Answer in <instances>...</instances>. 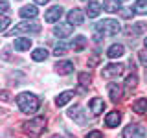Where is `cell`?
Listing matches in <instances>:
<instances>
[{
    "mask_svg": "<svg viewBox=\"0 0 147 138\" xmlns=\"http://www.w3.org/2000/svg\"><path fill=\"white\" fill-rule=\"evenodd\" d=\"M145 135H147V129L144 125H140V123H131V125H127L123 129L121 138H145Z\"/></svg>",
    "mask_w": 147,
    "mask_h": 138,
    "instance_id": "cell-5",
    "label": "cell"
},
{
    "mask_svg": "<svg viewBox=\"0 0 147 138\" xmlns=\"http://www.w3.org/2000/svg\"><path fill=\"white\" fill-rule=\"evenodd\" d=\"M144 44H145V48H147V37H145V39H144Z\"/></svg>",
    "mask_w": 147,
    "mask_h": 138,
    "instance_id": "cell-38",
    "label": "cell"
},
{
    "mask_svg": "<svg viewBox=\"0 0 147 138\" xmlns=\"http://www.w3.org/2000/svg\"><path fill=\"white\" fill-rule=\"evenodd\" d=\"M121 74H123V64L121 63H110L101 70V76H103L105 79H114V77L121 76Z\"/></svg>",
    "mask_w": 147,
    "mask_h": 138,
    "instance_id": "cell-7",
    "label": "cell"
},
{
    "mask_svg": "<svg viewBox=\"0 0 147 138\" xmlns=\"http://www.w3.org/2000/svg\"><path fill=\"white\" fill-rule=\"evenodd\" d=\"M74 96H76V92H74V90H64V92H61V94L55 98V105H57V107H64V105H66Z\"/></svg>",
    "mask_w": 147,
    "mask_h": 138,
    "instance_id": "cell-15",
    "label": "cell"
},
{
    "mask_svg": "<svg viewBox=\"0 0 147 138\" xmlns=\"http://www.w3.org/2000/svg\"><path fill=\"white\" fill-rule=\"evenodd\" d=\"M17 105L20 109V112L24 114H35L40 107V99L37 94H31V92H20L17 96Z\"/></svg>",
    "mask_w": 147,
    "mask_h": 138,
    "instance_id": "cell-1",
    "label": "cell"
},
{
    "mask_svg": "<svg viewBox=\"0 0 147 138\" xmlns=\"http://www.w3.org/2000/svg\"><path fill=\"white\" fill-rule=\"evenodd\" d=\"M61 17H63V6H52V7L48 9V11L44 13V20H46V22H50V24L57 22Z\"/></svg>",
    "mask_w": 147,
    "mask_h": 138,
    "instance_id": "cell-9",
    "label": "cell"
},
{
    "mask_svg": "<svg viewBox=\"0 0 147 138\" xmlns=\"http://www.w3.org/2000/svg\"><path fill=\"white\" fill-rule=\"evenodd\" d=\"M0 31H2V33H6V30H7V26L11 24V18H9L7 15H2V18H0Z\"/></svg>",
    "mask_w": 147,
    "mask_h": 138,
    "instance_id": "cell-30",
    "label": "cell"
},
{
    "mask_svg": "<svg viewBox=\"0 0 147 138\" xmlns=\"http://www.w3.org/2000/svg\"><path fill=\"white\" fill-rule=\"evenodd\" d=\"M86 138H103V133H99V131H90L88 135H86Z\"/></svg>",
    "mask_w": 147,
    "mask_h": 138,
    "instance_id": "cell-32",
    "label": "cell"
},
{
    "mask_svg": "<svg viewBox=\"0 0 147 138\" xmlns=\"http://www.w3.org/2000/svg\"><path fill=\"white\" fill-rule=\"evenodd\" d=\"M109 96H110V101H112V103H118V101L121 99V96H123L121 87H118L116 83H110L109 85Z\"/></svg>",
    "mask_w": 147,
    "mask_h": 138,
    "instance_id": "cell-14",
    "label": "cell"
},
{
    "mask_svg": "<svg viewBox=\"0 0 147 138\" xmlns=\"http://www.w3.org/2000/svg\"><path fill=\"white\" fill-rule=\"evenodd\" d=\"M134 13L136 15H147V0H136Z\"/></svg>",
    "mask_w": 147,
    "mask_h": 138,
    "instance_id": "cell-27",
    "label": "cell"
},
{
    "mask_svg": "<svg viewBox=\"0 0 147 138\" xmlns=\"http://www.w3.org/2000/svg\"><path fill=\"white\" fill-rule=\"evenodd\" d=\"M123 53H125V46L123 44H112L107 50V57L109 59H118V57H121Z\"/></svg>",
    "mask_w": 147,
    "mask_h": 138,
    "instance_id": "cell-16",
    "label": "cell"
},
{
    "mask_svg": "<svg viewBox=\"0 0 147 138\" xmlns=\"http://www.w3.org/2000/svg\"><path fill=\"white\" fill-rule=\"evenodd\" d=\"M138 59H140V63L147 68V52H145V50H142V52L138 53Z\"/></svg>",
    "mask_w": 147,
    "mask_h": 138,
    "instance_id": "cell-31",
    "label": "cell"
},
{
    "mask_svg": "<svg viewBox=\"0 0 147 138\" xmlns=\"http://www.w3.org/2000/svg\"><path fill=\"white\" fill-rule=\"evenodd\" d=\"M88 109H90V114H92V116H99V114H103V110H105V101H103V98H92L90 103H88Z\"/></svg>",
    "mask_w": 147,
    "mask_h": 138,
    "instance_id": "cell-10",
    "label": "cell"
},
{
    "mask_svg": "<svg viewBox=\"0 0 147 138\" xmlns=\"http://www.w3.org/2000/svg\"><path fill=\"white\" fill-rule=\"evenodd\" d=\"M7 94H9L7 90H2V99H4V101H7V99H9V96H7Z\"/></svg>",
    "mask_w": 147,
    "mask_h": 138,
    "instance_id": "cell-35",
    "label": "cell"
},
{
    "mask_svg": "<svg viewBox=\"0 0 147 138\" xmlns=\"http://www.w3.org/2000/svg\"><path fill=\"white\" fill-rule=\"evenodd\" d=\"M94 30L101 35L112 37V35H118L121 31V24H119V20H116V18H103V20L96 22Z\"/></svg>",
    "mask_w": 147,
    "mask_h": 138,
    "instance_id": "cell-3",
    "label": "cell"
},
{
    "mask_svg": "<svg viewBox=\"0 0 147 138\" xmlns=\"http://www.w3.org/2000/svg\"><path fill=\"white\" fill-rule=\"evenodd\" d=\"M119 13H121V17H123V18H129V17H132V13H134V9H121Z\"/></svg>",
    "mask_w": 147,
    "mask_h": 138,
    "instance_id": "cell-33",
    "label": "cell"
},
{
    "mask_svg": "<svg viewBox=\"0 0 147 138\" xmlns=\"http://www.w3.org/2000/svg\"><path fill=\"white\" fill-rule=\"evenodd\" d=\"M99 61H101V55H99L98 52H94V53H92L90 57H88V66H90V68L98 66V64H99Z\"/></svg>",
    "mask_w": 147,
    "mask_h": 138,
    "instance_id": "cell-29",
    "label": "cell"
},
{
    "mask_svg": "<svg viewBox=\"0 0 147 138\" xmlns=\"http://www.w3.org/2000/svg\"><path fill=\"white\" fill-rule=\"evenodd\" d=\"M68 116H70L77 125H86V122H88V116H86L85 109H83L81 105H76V107L68 109Z\"/></svg>",
    "mask_w": 147,
    "mask_h": 138,
    "instance_id": "cell-6",
    "label": "cell"
},
{
    "mask_svg": "<svg viewBox=\"0 0 147 138\" xmlns=\"http://www.w3.org/2000/svg\"><path fill=\"white\" fill-rule=\"evenodd\" d=\"M90 74H86V72H81L79 74V89H77V92H85L86 89L90 87Z\"/></svg>",
    "mask_w": 147,
    "mask_h": 138,
    "instance_id": "cell-23",
    "label": "cell"
},
{
    "mask_svg": "<svg viewBox=\"0 0 147 138\" xmlns=\"http://www.w3.org/2000/svg\"><path fill=\"white\" fill-rule=\"evenodd\" d=\"M0 9H2V13H4V15L7 13V9H9V4L6 2V0H2V2H0Z\"/></svg>",
    "mask_w": 147,
    "mask_h": 138,
    "instance_id": "cell-34",
    "label": "cell"
},
{
    "mask_svg": "<svg viewBox=\"0 0 147 138\" xmlns=\"http://www.w3.org/2000/svg\"><path fill=\"white\" fill-rule=\"evenodd\" d=\"M66 52H68V44L66 43H59L53 48V55H55V57H61V55H64Z\"/></svg>",
    "mask_w": 147,
    "mask_h": 138,
    "instance_id": "cell-28",
    "label": "cell"
},
{
    "mask_svg": "<svg viewBox=\"0 0 147 138\" xmlns=\"http://www.w3.org/2000/svg\"><path fill=\"white\" fill-rule=\"evenodd\" d=\"M86 44H88V39H86L85 35H76L74 37V43H72V48L76 50V52H83V50L86 48Z\"/></svg>",
    "mask_w": 147,
    "mask_h": 138,
    "instance_id": "cell-17",
    "label": "cell"
},
{
    "mask_svg": "<svg viewBox=\"0 0 147 138\" xmlns=\"http://www.w3.org/2000/svg\"><path fill=\"white\" fill-rule=\"evenodd\" d=\"M52 138H63V136H61V135H53Z\"/></svg>",
    "mask_w": 147,
    "mask_h": 138,
    "instance_id": "cell-37",
    "label": "cell"
},
{
    "mask_svg": "<svg viewBox=\"0 0 147 138\" xmlns=\"http://www.w3.org/2000/svg\"><path fill=\"white\" fill-rule=\"evenodd\" d=\"M66 18H68V22L70 24H74V26H81L83 22H85V13L81 11V9H72V11H68V15H66Z\"/></svg>",
    "mask_w": 147,
    "mask_h": 138,
    "instance_id": "cell-11",
    "label": "cell"
},
{
    "mask_svg": "<svg viewBox=\"0 0 147 138\" xmlns=\"http://www.w3.org/2000/svg\"><path fill=\"white\" fill-rule=\"evenodd\" d=\"M55 72L59 76H68V74L74 72V63L72 61H59L55 64Z\"/></svg>",
    "mask_w": 147,
    "mask_h": 138,
    "instance_id": "cell-12",
    "label": "cell"
},
{
    "mask_svg": "<svg viewBox=\"0 0 147 138\" xmlns=\"http://www.w3.org/2000/svg\"><path fill=\"white\" fill-rule=\"evenodd\" d=\"M103 9L107 13L121 11V2H119V0H105V2H103Z\"/></svg>",
    "mask_w": 147,
    "mask_h": 138,
    "instance_id": "cell-19",
    "label": "cell"
},
{
    "mask_svg": "<svg viewBox=\"0 0 147 138\" xmlns=\"http://www.w3.org/2000/svg\"><path fill=\"white\" fill-rule=\"evenodd\" d=\"M30 48H31V39H28V37H18V39H15V50L26 52Z\"/></svg>",
    "mask_w": 147,
    "mask_h": 138,
    "instance_id": "cell-22",
    "label": "cell"
},
{
    "mask_svg": "<svg viewBox=\"0 0 147 138\" xmlns=\"http://www.w3.org/2000/svg\"><path fill=\"white\" fill-rule=\"evenodd\" d=\"M136 85H138V76L134 72L131 74V76L125 79V94H131V90H134L136 89Z\"/></svg>",
    "mask_w": 147,
    "mask_h": 138,
    "instance_id": "cell-25",
    "label": "cell"
},
{
    "mask_svg": "<svg viewBox=\"0 0 147 138\" xmlns=\"http://www.w3.org/2000/svg\"><path fill=\"white\" fill-rule=\"evenodd\" d=\"M40 31V24L37 22H31V20H24L20 24H17L15 28L11 30V35H22V33H39Z\"/></svg>",
    "mask_w": 147,
    "mask_h": 138,
    "instance_id": "cell-4",
    "label": "cell"
},
{
    "mask_svg": "<svg viewBox=\"0 0 147 138\" xmlns=\"http://www.w3.org/2000/svg\"><path fill=\"white\" fill-rule=\"evenodd\" d=\"M44 129H46V118L44 116H35L30 122L22 123V131L31 138H39L44 133Z\"/></svg>",
    "mask_w": 147,
    "mask_h": 138,
    "instance_id": "cell-2",
    "label": "cell"
},
{
    "mask_svg": "<svg viewBox=\"0 0 147 138\" xmlns=\"http://www.w3.org/2000/svg\"><path fill=\"white\" fill-rule=\"evenodd\" d=\"M31 59H33V61H46V59H48V52H46L44 48H35L33 52H31Z\"/></svg>",
    "mask_w": 147,
    "mask_h": 138,
    "instance_id": "cell-26",
    "label": "cell"
},
{
    "mask_svg": "<svg viewBox=\"0 0 147 138\" xmlns=\"http://www.w3.org/2000/svg\"><path fill=\"white\" fill-rule=\"evenodd\" d=\"M18 13H20L22 18H35L39 15V9H37V6H24V7H20Z\"/></svg>",
    "mask_w": 147,
    "mask_h": 138,
    "instance_id": "cell-21",
    "label": "cell"
},
{
    "mask_svg": "<svg viewBox=\"0 0 147 138\" xmlns=\"http://www.w3.org/2000/svg\"><path fill=\"white\" fill-rule=\"evenodd\" d=\"M119 122H121V114L118 112V110H112V112H109L107 116H105V125L107 127H118Z\"/></svg>",
    "mask_w": 147,
    "mask_h": 138,
    "instance_id": "cell-13",
    "label": "cell"
},
{
    "mask_svg": "<svg viewBox=\"0 0 147 138\" xmlns=\"http://www.w3.org/2000/svg\"><path fill=\"white\" fill-rule=\"evenodd\" d=\"M101 13V6L96 0H88V6H86V15H88V18H96Z\"/></svg>",
    "mask_w": 147,
    "mask_h": 138,
    "instance_id": "cell-18",
    "label": "cell"
},
{
    "mask_svg": "<svg viewBox=\"0 0 147 138\" xmlns=\"http://www.w3.org/2000/svg\"><path fill=\"white\" fill-rule=\"evenodd\" d=\"M132 110L136 114H145L147 112V98H142V99H136L132 103Z\"/></svg>",
    "mask_w": 147,
    "mask_h": 138,
    "instance_id": "cell-24",
    "label": "cell"
},
{
    "mask_svg": "<svg viewBox=\"0 0 147 138\" xmlns=\"http://www.w3.org/2000/svg\"><path fill=\"white\" fill-rule=\"evenodd\" d=\"M145 22H138L136 26H129V28H125V33L129 35V37H136V35H142L144 33V30H145Z\"/></svg>",
    "mask_w": 147,
    "mask_h": 138,
    "instance_id": "cell-20",
    "label": "cell"
},
{
    "mask_svg": "<svg viewBox=\"0 0 147 138\" xmlns=\"http://www.w3.org/2000/svg\"><path fill=\"white\" fill-rule=\"evenodd\" d=\"M72 33H74V24H70V22H59L53 26V35L59 39H66Z\"/></svg>",
    "mask_w": 147,
    "mask_h": 138,
    "instance_id": "cell-8",
    "label": "cell"
},
{
    "mask_svg": "<svg viewBox=\"0 0 147 138\" xmlns=\"http://www.w3.org/2000/svg\"><path fill=\"white\" fill-rule=\"evenodd\" d=\"M50 0H35V4H39V6H44V4H48Z\"/></svg>",
    "mask_w": 147,
    "mask_h": 138,
    "instance_id": "cell-36",
    "label": "cell"
}]
</instances>
